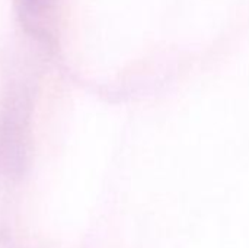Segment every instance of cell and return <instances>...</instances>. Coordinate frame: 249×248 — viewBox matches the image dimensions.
<instances>
[{
    "label": "cell",
    "mask_w": 249,
    "mask_h": 248,
    "mask_svg": "<svg viewBox=\"0 0 249 248\" xmlns=\"http://www.w3.org/2000/svg\"><path fill=\"white\" fill-rule=\"evenodd\" d=\"M20 3L23 6V12L31 19H39L48 9L51 0H20Z\"/></svg>",
    "instance_id": "cell-1"
}]
</instances>
